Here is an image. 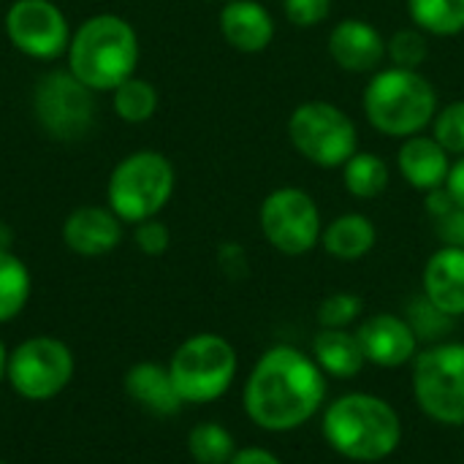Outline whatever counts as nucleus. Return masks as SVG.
Returning <instances> with one entry per match:
<instances>
[{
	"mask_svg": "<svg viewBox=\"0 0 464 464\" xmlns=\"http://www.w3.org/2000/svg\"><path fill=\"white\" fill-rule=\"evenodd\" d=\"M8 245H11V231H8V226L0 223V250H8Z\"/></svg>",
	"mask_w": 464,
	"mask_h": 464,
	"instance_id": "obj_36",
	"label": "nucleus"
},
{
	"mask_svg": "<svg viewBox=\"0 0 464 464\" xmlns=\"http://www.w3.org/2000/svg\"><path fill=\"white\" fill-rule=\"evenodd\" d=\"M139 63L136 30L114 14L87 19L68 44L71 73L90 90H114L133 76Z\"/></svg>",
	"mask_w": 464,
	"mask_h": 464,
	"instance_id": "obj_3",
	"label": "nucleus"
},
{
	"mask_svg": "<svg viewBox=\"0 0 464 464\" xmlns=\"http://www.w3.org/2000/svg\"><path fill=\"white\" fill-rule=\"evenodd\" d=\"M237 370L239 362L234 345L226 337L209 332L188 337L169 362L174 389L182 402L190 405H207L220 400L231 389Z\"/></svg>",
	"mask_w": 464,
	"mask_h": 464,
	"instance_id": "obj_6",
	"label": "nucleus"
},
{
	"mask_svg": "<svg viewBox=\"0 0 464 464\" xmlns=\"http://www.w3.org/2000/svg\"><path fill=\"white\" fill-rule=\"evenodd\" d=\"M106 193L120 220L144 223L169 204L174 193V166L160 152H133L111 171Z\"/></svg>",
	"mask_w": 464,
	"mask_h": 464,
	"instance_id": "obj_7",
	"label": "nucleus"
},
{
	"mask_svg": "<svg viewBox=\"0 0 464 464\" xmlns=\"http://www.w3.org/2000/svg\"><path fill=\"white\" fill-rule=\"evenodd\" d=\"M321 435L343 459L375 464L400 449L402 419L389 400L370 392H348L326 405Z\"/></svg>",
	"mask_w": 464,
	"mask_h": 464,
	"instance_id": "obj_2",
	"label": "nucleus"
},
{
	"mask_svg": "<svg viewBox=\"0 0 464 464\" xmlns=\"http://www.w3.org/2000/svg\"><path fill=\"white\" fill-rule=\"evenodd\" d=\"M446 190L454 196L457 207H462L464 209V155H459V160L451 166L449 179H446Z\"/></svg>",
	"mask_w": 464,
	"mask_h": 464,
	"instance_id": "obj_35",
	"label": "nucleus"
},
{
	"mask_svg": "<svg viewBox=\"0 0 464 464\" xmlns=\"http://www.w3.org/2000/svg\"><path fill=\"white\" fill-rule=\"evenodd\" d=\"M288 139L294 150L324 169L345 166L359 152L356 122L329 101H304L288 120Z\"/></svg>",
	"mask_w": 464,
	"mask_h": 464,
	"instance_id": "obj_8",
	"label": "nucleus"
},
{
	"mask_svg": "<svg viewBox=\"0 0 464 464\" xmlns=\"http://www.w3.org/2000/svg\"><path fill=\"white\" fill-rule=\"evenodd\" d=\"M397 163L408 185H413L416 190H427V193L443 188L451 171L449 152L435 141V136H421V133L405 139V144L400 147Z\"/></svg>",
	"mask_w": 464,
	"mask_h": 464,
	"instance_id": "obj_18",
	"label": "nucleus"
},
{
	"mask_svg": "<svg viewBox=\"0 0 464 464\" xmlns=\"http://www.w3.org/2000/svg\"><path fill=\"white\" fill-rule=\"evenodd\" d=\"M283 11L296 27H315L329 19L332 0H283Z\"/></svg>",
	"mask_w": 464,
	"mask_h": 464,
	"instance_id": "obj_30",
	"label": "nucleus"
},
{
	"mask_svg": "<svg viewBox=\"0 0 464 464\" xmlns=\"http://www.w3.org/2000/svg\"><path fill=\"white\" fill-rule=\"evenodd\" d=\"M226 3H228V0H226Z\"/></svg>",
	"mask_w": 464,
	"mask_h": 464,
	"instance_id": "obj_39",
	"label": "nucleus"
},
{
	"mask_svg": "<svg viewBox=\"0 0 464 464\" xmlns=\"http://www.w3.org/2000/svg\"><path fill=\"white\" fill-rule=\"evenodd\" d=\"M427 209H430V215L438 220V218H443V215H449L451 209H457V201H454V196L446 190V185L443 188H438V190H430V196H427Z\"/></svg>",
	"mask_w": 464,
	"mask_h": 464,
	"instance_id": "obj_34",
	"label": "nucleus"
},
{
	"mask_svg": "<svg viewBox=\"0 0 464 464\" xmlns=\"http://www.w3.org/2000/svg\"><path fill=\"white\" fill-rule=\"evenodd\" d=\"M0 464H5V462H0Z\"/></svg>",
	"mask_w": 464,
	"mask_h": 464,
	"instance_id": "obj_38",
	"label": "nucleus"
},
{
	"mask_svg": "<svg viewBox=\"0 0 464 464\" xmlns=\"http://www.w3.org/2000/svg\"><path fill=\"white\" fill-rule=\"evenodd\" d=\"M438 234L443 239V245H454V247H464V209L457 207L449 215L438 218Z\"/></svg>",
	"mask_w": 464,
	"mask_h": 464,
	"instance_id": "obj_32",
	"label": "nucleus"
},
{
	"mask_svg": "<svg viewBox=\"0 0 464 464\" xmlns=\"http://www.w3.org/2000/svg\"><path fill=\"white\" fill-rule=\"evenodd\" d=\"M95 90L82 84L71 71H52L46 73L33 95L35 117L44 130L54 139L71 141L84 136L95 120Z\"/></svg>",
	"mask_w": 464,
	"mask_h": 464,
	"instance_id": "obj_11",
	"label": "nucleus"
},
{
	"mask_svg": "<svg viewBox=\"0 0 464 464\" xmlns=\"http://www.w3.org/2000/svg\"><path fill=\"white\" fill-rule=\"evenodd\" d=\"M5 378L24 400H52L73 378V353L54 337H30L8 353Z\"/></svg>",
	"mask_w": 464,
	"mask_h": 464,
	"instance_id": "obj_10",
	"label": "nucleus"
},
{
	"mask_svg": "<svg viewBox=\"0 0 464 464\" xmlns=\"http://www.w3.org/2000/svg\"><path fill=\"white\" fill-rule=\"evenodd\" d=\"M413 400L419 411L443 427H464V343L443 340L413 359Z\"/></svg>",
	"mask_w": 464,
	"mask_h": 464,
	"instance_id": "obj_5",
	"label": "nucleus"
},
{
	"mask_svg": "<svg viewBox=\"0 0 464 464\" xmlns=\"http://www.w3.org/2000/svg\"><path fill=\"white\" fill-rule=\"evenodd\" d=\"M158 109V92L144 79H125L120 87H114V111L125 122H144Z\"/></svg>",
	"mask_w": 464,
	"mask_h": 464,
	"instance_id": "obj_26",
	"label": "nucleus"
},
{
	"mask_svg": "<svg viewBox=\"0 0 464 464\" xmlns=\"http://www.w3.org/2000/svg\"><path fill=\"white\" fill-rule=\"evenodd\" d=\"M343 182L353 198H378L389 188V166L372 152H356L343 169Z\"/></svg>",
	"mask_w": 464,
	"mask_h": 464,
	"instance_id": "obj_22",
	"label": "nucleus"
},
{
	"mask_svg": "<svg viewBox=\"0 0 464 464\" xmlns=\"http://www.w3.org/2000/svg\"><path fill=\"white\" fill-rule=\"evenodd\" d=\"M30 272L11 253L0 250V324L14 321L30 299Z\"/></svg>",
	"mask_w": 464,
	"mask_h": 464,
	"instance_id": "obj_23",
	"label": "nucleus"
},
{
	"mask_svg": "<svg viewBox=\"0 0 464 464\" xmlns=\"http://www.w3.org/2000/svg\"><path fill=\"white\" fill-rule=\"evenodd\" d=\"M326 375L315 359L294 345H272L253 364L242 405L264 432H294L313 421L326 402Z\"/></svg>",
	"mask_w": 464,
	"mask_h": 464,
	"instance_id": "obj_1",
	"label": "nucleus"
},
{
	"mask_svg": "<svg viewBox=\"0 0 464 464\" xmlns=\"http://www.w3.org/2000/svg\"><path fill=\"white\" fill-rule=\"evenodd\" d=\"M329 54L348 73H372L386 60V41L364 19H343L329 33Z\"/></svg>",
	"mask_w": 464,
	"mask_h": 464,
	"instance_id": "obj_14",
	"label": "nucleus"
},
{
	"mask_svg": "<svg viewBox=\"0 0 464 464\" xmlns=\"http://www.w3.org/2000/svg\"><path fill=\"white\" fill-rule=\"evenodd\" d=\"M364 114L370 125L392 139L421 133L438 114V92L427 76L411 68H383L364 90Z\"/></svg>",
	"mask_w": 464,
	"mask_h": 464,
	"instance_id": "obj_4",
	"label": "nucleus"
},
{
	"mask_svg": "<svg viewBox=\"0 0 464 464\" xmlns=\"http://www.w3.org/2000/svg\"><path fill=\"white\" fill-rule=\"evenodd\" d=\"M356 337L362 343L367 364H375L381 370H397L413 364L421 343L413 324L394 313H378L364 318L356 326Z\"/></svg>",
	"mask_w": 464,
	"mask_h": 464,
	"instance_id": "obj_13",
	"label": "nucleus"
},
{
	"mask_svg": "<svg viewBox=\"0 0 464 464\" xmlns=\"http://www.w3.org/2000/svg\"><path fill=\"white\" fill-rule=\"evenodd\" d=\"M5 364H8V353H5V345L0 343V378L5 375Z\"/></svg>",
	"mask_w": 464,
	"mask_h": 464,
	"instance_id": "obj_37",
	"label": "nucleus"
},
{
	"mask_svg": "<svg viewBox=\"0 0 464 464\" xmlns=\"http://www.w3.org/2000/svg\"><path fill=\"white\" fill-rule=\"evenodd\" d=\"M424 299L443 315H464V247L443 245L424 266Z\"/></svg>",
	"mask_w": 464,
	"mask_h": 464,
	"instance_id": "obj_15",
	"label": "nucleus"
},
{
	"mask_svg": "<svg viewBox=\"0 0 464 464\" xmlns=\"http://www.w3.org/2000/svg\"><path fill=\"white\" fill-rule=\"evenodd\" d=\"M362 310H364V302L356 294H348V291L329 294L318 304V326L321 329H351L362 318Z\"/></svg>",
	"mask_w": 464,
	"mask_h": 464,
	"instance_id": "obj_27",
	"label": "nucleus"
},
{
	"mask_svg": "<svg viewBox=\"0 0 464 464\" xmlns=\"http://www.w3.org/2000/svg\"><path fill=\"white\" fill-rule=\"evenodd\" d=\"M125 392L136 405H141L144 411H150L155 416H174L185 405L174 389L169 367H160L152 362H141L128 370Z\"/></svg>",
	"mask_w": 464,
	"mask_h": 464,
	"instance_id": "obj_19",
	"label": "nucleus"
},
{
	"mask_svg": "<svg viewBox=\"0 0 464 464\" xmlns=\"http://www.w3.org/2000/svg\"><path fill=\"white\" fill-rule=\"evenodd\" d=\"M411 19L432 35H457L464 30V0H408Z\"/></svg>",
	"mask_w": 464,
	"mask_h": 464,
	"instance_id": "obj_24",
	"label": "nucleus"
},
{
	"mask_svg": "<svg viewBox=\"0 0 464 464\" xmlns=\"http://www.w3.org/2000/svg\"><path fill=\"white\" fill-rule=\"evenodd\" d=\"M188 451L196 464H228L237 454V443H234V435L223 424L204 421L190 430Z\"/></svg>",
	"mask_w": 464,
	"mask_h": 464,
	"instance_id": "obj_25",
	"label": "nucleus"
},
{
	"mask_svg": "<svg viewBox=\"0 0 464 464\" xmlns=\"http://www.w3.org/2000/svg\"><path fill=\"white\" fill-rule=\"evenodd\" d=\"M11 44L38 60H52L68 49V22L52 0H16L5 14Z\"/></svg>",
	"mask_w": 464,
	"mask_h": 464,
	"instance_id": "obj_12",
	"label": "nucleus"
},
{
	"mask_svg": "<svg viewBox=\"0 0 464 464\" xmlns=\"http://www.w3.org/2000/svg\"><path fill=\"white\" fill-rule=\"evenodd\" d=\"M432 136L446 152L464 155V101H454L438 109L432 120Z\"/></svg>",
	"mask_w": 464,
	"mask_h": 464,
	"instance_id": "obj_29",
	"label": "nucleus"
},
{
	"mask_svg": "<svg viewBox=\"0 0 464 464\" xmlns=\"http://www.w3.org/2000/svg\"><path fill=\"white\" fill-rule=\"evenodd\" d=\"M228 464H283V459L277 454H272L269 449L247 446V449H237L234 459Z\"/></svg>",
	"mask_w": 464,
	"mask_h": 464,
	"instance_id": "obj_33",
	"label": "nucleus"
},
{
	"mask_svg": "<svg viewBox=\"0 0 464 464\" xmlns=\"http://www.w3.org/2000/svg\"><path fill=\"white\" fill-rule=\"evenodd\" d=\"M386 57L397 68H411L419 71V65L430 57V44L419 30H397L386 41Z\"/></svg>",
	"mask_w": 464,
	"mask_h": 464,
	"instance_id": "obj_28",
	"label": "nucleus"
},
{
	"mask_svg": "<svg viewBox=\"0 0 464 464\" xmlns=\"http://www.w3.org/2000/svg\"><path fill=\"white\" fill-rule=\"evenodd\" d=\"M375 242H378V228L362 212H345L334 218L321 234L324 250L337 261H359L372 253Z\"/></svg>",
	"mask_w": 464,
	"mask_h": 464,
	"instance_id": "obj_21",
	"label": "nucleus"
},
{
	"mask_svg": "<svg viewBox=\"0 0 464 464\" xmlns=\"http://www.w3.org/2000/svg\"><path fill=\"white\" fill-rule=\"evenodd\" d=\"M220 33L237 52L256 54L272 44L275 19L256 0H228L220 11Z\"/></svg>",
	"mask_w": 464,
	"mask_h": 464,
	"instance_id": "obj_17",
	"label": "nucleus"
},
{
	"mask_svg": "<svg viewBox=\"0 0 464 464\" xmlns=\"http://www.w3.org/2000/svg\"><path fill=\"white\" fill-rule=\"evenodd\" d=\"M169 242H171V234H169V228L160 220L150 218V220L139 223V228H136V245H139L141 253H147V256H163L169 250Z\"/></svg>",
	"mask_w": 464,
	"mask_h": 464,
	"instance_id": "obj_31",
	"label": "nucleus"
},
{
	"mask_svg": "<svg viewBox=\"0 0 464 464\" xmlns=\"http://www.w3.org/2000/svg\"><path fill=\"white\" fill-rule=\"evenodd\" d=\"M264 239L283 256H307L324 234L315 198L302 188H277L261 201Z\"/></svg>",
	"mask_w": 464,
	"mask_h": 464,
	"instance_id": "obj_9",
	"label": "nucleus"
},
{
	"mask_svg": "<svg viewBox=\"0 0 464 464\" xmlns=\"http://www.w3.org/2000/svg\"><path fill=\"white\" fill-rule=\"evenodd\" d=\"M310 356L315 359V364L324 370L326 378H337V381L356 378L367 367L362 343L351 329H321L313 337Z\"/></svg>",
	"mask_w": 464,
	"mask_h": 464,
	"instance_id": "obj_20",
	"label": "nucleus"
},
{
	"mask_svg": "<svg viewBox=\"0 0 464 464\" xmlns=\"http://www.w3.org/2000/svg\"><path fill=\"white\" fill-rule=\"evenodd\" d=\"M63 239L76 256H106L122 239L120 218L103 207H79L68 215L63 226Z\"/></svg>",
	"mask_w": 464,
	"mask_h": 464,
	"instance_id": "obj_16",
	"label": "nucleus"
}]
</instances>
